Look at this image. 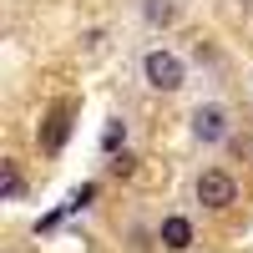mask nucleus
Returning <instances> with one entry per match:
<instances>
[{"label": "nucleus", "mask_w": 253, "mask_h": 253, "mask_svg": "<svg viewBox=\"0 0 253 253\" xmlns=\"http://www.w3.org/2000/svg\"><path fill=\"white\" fill-rule=\"evenodd\" d=\"M233 193H238V187H233V177H228V172H218V167L198 177V203H203V208H228V203H233Z\"/></svg>", "instance_id": "obj_2"}, {"label": "nucleus", "mask_w": 253, "mask_h": 253, "mask_svg": "<svg viewBox=\"0 0 253 253\" xmlns=\"http://www.w3.org/2000/svg\"><path fill=\"white\" fill-rule=\"evenodd\" d=\"M15 193H20V177H15V167L5 162V198H15Z\"/></svg>", "instance_id": "obj_6"}, {"label": "nucleus", "mask_w": 253, "mask_h": 253, "mask_svg": "<svg viewBox=\"0 0 253 253\" xmlns=\"http://www.w3.org/2000/svg\"><path fill=\"white\" fill-rule=\"evenodd\" d=\"M142 76H147V86H152V91H177L187 71H182V61H177L172 51H147Z\"/></svg>", "instance_id": "obj_1"}, {"label": "nucleus", "mask_w": 253, "mask_h": 253, "mask_svg": "<svg viewBox=\"0 0 253 253\" xmlns=\"http://www.w3.org/2000/svg\"><path fill=\"white\" fill-rule=\"evenodd\" d=\"M162 243L167 248H187V243H193V223H187V218H167L162 223Z\"/></svg>", "instance_id": "obj_4"}, {"label": "nucleus", "mask_w": 253, "mask_h": 253, "mask_svg": "<svg viewBox=\"0 0 253 253\" xmlns=\"http://www.w3.org/2000/svg\"><path fill=\"white\" fill-rule=\"evenodd\" d=\"M147 20H162L167 26V20H172V5H167V0H147Z\"/></svg>", "instance_id": "obj_5"}, {"label": "nucleus", "mask_w": 253, "mask_h": 253, "mask_svg": "<svg viewBox=\"0 0 253 253\" xmlns=\"http://www.w3.org/2000/svg\"><path fill=\"white\" fill-rule=\"evenodd\" d=\"M193 137H198V142H223V137H228V112L213 107V101L198 107V112H193Z\"/></svg>", "instance_id": "obj_3"}]
</instances>
